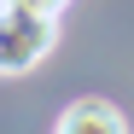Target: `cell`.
I'll use <instances>...</instances> for the list:
<instances>
[{
	"label": "cell",
	"mask_w": 134,
	"mask_h": 134,
	"mask_svg": "<svg viewBox=\"0 0 134 134\" xmlns=\"http://www.w3.org/2000/svg\"><path fill=\"white\" fill-rule=\"evenodd\" d=\"M0 6H6V0H0ZM29 6H47V12H64L70 0H29Z\"/></svg>",
	"instance_id": "3"
},
{
	"label": "cell",
	"mask_w": 134,
	"mask_h": 134,
	"mask_svg": "<svg viewBox=\"0 0 134 134\" xmlns=\"http://www.w3.org/2000/svg\"><path fill=\"white\" fill-rule=\"evenodd\" d=\"M58 41V12L29 6V0H6L0 6V76H24Z\"/></svg>",
	"instance_id": "1"
},
{
	"label": "cell",
	"mask_w": 134,
	"mask_h": 134,
	"mask_svg": "<svg viewBox=\"0 0 134 134\" xmlns=\"http://www.w3.org/2000/svg\"><path fill=\"white\" fill-rule=\"evenodd\" d=\"M53 134H128V117H122L111 99H76V105L58 117Z\"/></svg>",
	"instance_id": "2"
}]
</instances>
